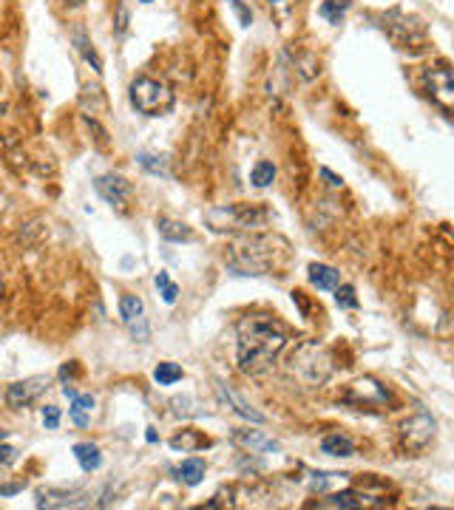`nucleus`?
<instances>
[{
  "label": "nucleus",
  "instance_id": "f257e3e1",
  "mask_svg": "<svg viewBox=\"0 0 454 510\" xmlns=\"http://www.w3.org/2000/svg\"><path fill=\"white\" fill-rule=\"evenodd\" d=\"M284 346H287V332L270 315H247L238 323L236 360L245 374L267 372Z\"/></svg>",
  "mask_w": 454,
  "mask_h": 510
},
{
  "label": "nucleus",
  "instance_id": "f03ea898",
  "mask_svg": "<svg viewBox=\"0 0 454 510\" xmlns=\"http://www.w3.org/2000/svg\"><path fill=\"white\" fill-rule=\"evenodd\" d=\"M128 100L145 116H162L173 108V91L154 77H137L128 88Z\"/></svg>",
  "mask_w": 454,
  "mask_h": 510
},
{
  "label": "nucleus",
  "instance_id": "7ed1b4c3",
  "mask_svg": "<svg viewBox=\"0 0 454 510\" xmlns=\"http://www.w3.org/2000/svg\"><path fill=\"white\" fill-rule=\"evenodd\" d=\"M270 219V213L264 207L256 204H227V207H216L207 213V221L216 233L225 230H256L264 227Z\"/></svg>",
  "mask_w": 454,
  "mask_h": 510
},
{
  "label": "nucleus",
  "instance_id": "20e7f679",
  "mask_svg": "<svg viewBox=\"0 0 454 510\" xmlns=\"http://www.w3.org/2000/svg\"><path fill=\"white\" fill-rule=\"evenodd\" d=\"M290 369L313 385H321L332 372V357L318 343H301L290 357Z\"/></svg>",
  "mask_w": 454,
  "mask_h": 510
},
{
  "label": "nucleus",
  "instance_id": "39448f33",
  "mask_svg": "<svg viewBox=\"0 0 454 510\" xmlns=\"http://www.w3.org/2000/svg\"><path fill=\"white\" fill-rule=\"evenodd\" d=\"M423 82H426V91L429 97L443 108V111H451V102H454V74L448 69V63H435L423 71Z\"/></svg>",
  "mask_w": 454,
  "mask_h": 510
},
{
  "label": "nucleus",
  "instance_id": "423d86ee",
  "mask_svg": "<svg viewBox=\"0 0 454 510\" xmlns=\"http://www.w3.org/2000/svg\"><path fill=\"white\" fill-rule=\"evenodd\" d=\"M435 419L429 414H414L401 423V442L406 451H423L435 437Z\"/></svg>",
  "mask_w": 454,
  "mask_h": 510
},
{
  "label": "nucleus",
  "instance_id": "0eeeda50",
  "mask_svg": "<svg viewBox=\"0 0 454 510\" xmlns=\"http://www.w3.org/2000/svg\"><path fill=\"white\" fill-rule=\"evenodd\" d=\"M344 400L352 403V406H358V408H381V406L389 403V394H386V388H383L378 380L360 377V380H355V383L347 388Z\"/></svg>",
  "mask_w": 454,
  "mask_h": 510
},
{
  "label": "nucleus",
  "instance_id": "6e6552de",
  "mask_svg": "<svg viewBox=\"0 0 454 510\" xmlns=\"http://www.w3.org/2000/svg\"><path fill=\"white\" fill-rule=\"evenodd\" d=\"M51 377L49 374H35V377H26V380H17L6 388V403L9 408H26L32 406L46 388H49Z\"/></svg>",
  "mask_w": 454,
  "mask_h": 510
},
{
  "label": "nucleus",
  "instance_id": "1a4fd4ad",
  "mask_svg": "<svg viewBox=\"0 0 454 510\" xmlns=\"http://www.w3.org/2000/svg\"><path fill=\"white\" fill-rule=\"evenodd\" d=\"M119 318H123V323L128 326V332L134 340L145 343L150 338V329H148V320H145V304L142 298L137 295H123L119 298Z\"/></svg>",
  "mask_w": 454,
  "mask_h": 510
},
{
  "label": "nucleus",
  "instance_id": "9d476101",
  "mask_svg": "<svg viewBox=\"0 0 454 510\" xmlns=\"http://www.w3.org/2000/svg\"><path fill=\"white\" fill-rule=\"evenodd\" d=\"M94 190H97L111 207H116V210H125V207H128V199H131V193H134V188H131L128 179L114 176V173L100 176L97 182H94Z\"/></svg>",
  "mask_w": 454,
  "mask_h": 510
},
{
  "label": "nucleus",
  "instance_id": "9b49d317",
  "mask_svg": "<svg viewBox=\"0 0 454 510\" xmlns=\"http://www.w3.org/2000/svg\"><path fill=\"white\" fill-rule=\"evenodd\" d=\"M216 392L222 394V400H225V403H230V406L236 408V414H238V417L250 419V423H256V426H264V423H267V417H264L261 411H256V408H253V406H250L245 397H241L238 392H233L230 385H225V383H216Z\"/></svg>",
  "mask_w": 454,
  "mask_h": 510
},
{
  "label": "nucleus",
  "instance_id": "f8f14e48",
  "mask_svg": "<svg viewBox=\"0 0 454 510\" xmlns=\"http://www.w3.org/2000/svg\"><path fill=\"white\" fill-rule=\"evenodd\" d=\"M233 439L238 445H245L250 454H276V451H281V445L272 437L261 434V431H233Z\"/></svg>",
  "mask_w": 454,
  "mask_h": 510
},
{
  "label": "nucleus",
  "instance_id": "ddd939ff",
  "mask_svg": "<svg viewBox=\"0 0 454 510\" xmlns=\"http://www.w3.org/2000/svg\"><path fill=\"white\" fill-rule=\"evenodd\" d=\"M310 284L329 292V289H335L341 284V275H338V269H332L326 264H310Z\"/></svg>",
  "mask_w": 454,
  "mask_h": 510
},
{
  "label": "nucleus",
  "instance_id": "4468645a",
  "mask_svg": "<svg viewBox=\"0 0 454 510\" xmlns=\"http://www.w3.org/2000/svg\"><path fill=\"white\" fill-rule=\"evenodd\" d=\"M71 43H74V48L82 54L85 63H88L91 69H94L97 74H103V60H100V54L94 51V46H91V40L85 37L82 28H74V32H71Z\"/></svg>",
  "mask_w": 454,
  "mask_h": 510
},
{
  "label": "nucleus",
  "instance_id": "2eb2a0df",
  "mask_svg": "<svg viewBox=\"0 0 454 510\" xmlns=\"http://www.w3.org/2000/svg\"><path fill=\"white\" fill-rule=\"evenodd\" d=\"M157 230H159V235L165 238V242H191L193 238V230L185 221H173V219H165V216L157 221Z\"/></svg>",
  "mask_w": 454,
  "mask_h": 510
},
{
  "label": "nucleus",
  "instance_id": "dca6fc26",
  "mask_svg": "<svg viewBox=\"0 0 454 510\" xmlns=\"http://www.w3.org/2000/svg\"><path fill=\"white\" fill-rule=\"evenodd\" d=\"M71 451H74V457H77V462H80V468H82L85 473L97 471V468L103 465V454H100L97 445H91V442H77Z\"/></svg>",
  "mask_w": 454,
  "mask_h": 510
},
{
  "label": "nucleus",
  "instance_id": "f3484780",
  "mask_svg": "<svg viewBox=\"0 0 454 510\" xmlns=\"http://www.w3.org/2000/svg\"><path fill=\"white\" fill-rule=\"evenodd\" d=\"M321 451L326 457H352L355 454V442L344 434H329L321 439Z\"/></svg>",
  "mask_w": 454,
  "mask_h": 510
},
{
  "label": "nucleus",
  "instance_id": "a211bd4d",
  "mask_svg": "<svg viewBox=\"0 0 454 510\" xmlns=\"http://www.w3.org/2000/svg\"><path fill=\"white\" fill-rule=\"evenodd\" d=\"M94 397L91 394H77L74 400H71V419H74V426H80V428H85L88 423H91V411H94Z\"/></svg>",
  "mask_w": 454,
  "mask_h": 510
},
{
  "label": "nucleus",
  "instance_id": "6ab92c4d",
  "mask_svg": "<svg viewBox=\"0 0 454 510\" xmlns=\"http://www.w3.org/2000/svg\"><path fill=\"white\" fill-rule=\"evenodd\" d=\"M367 499H369V496H360V493H355V491H344V493L326 496L324 502H318V507H341V510H347V507H363V504H369Z\"/></svg>",
  "mask_w": 454,
  "mask_h": 510
},
{
  "label": "nucleus",
  "instance_id": "aec40b11",
  "mask_svg": "<svg viewBox=\"0 0 454 510\" xmlns=\"http://www.w3.org/2000/svg\"><path fill=\"white\" fill-rule=\"evenodd\" d=\"M176 476H179L185 485H191V488H193V485H199L202 479H204V462H202V459H196V457H191V459H185V462H182V465L176 468Z\"/></svg>",
  "mask_w": 454,
  "mask_h": 510
},
{
  "label": "nucleus",
  "instance_id": "412c9836",
  "mask_svg": "<svg viewBox=\"0 0 454 510\" xmlns=\"http://www.w3.org/2000/svg\"><path fill=\"white\" fill-rule=\"evenodd\" d=\"M202 445H207V439L199 434V431H182V434H176L173 439H171V448L173 451H199Z\"/></svg>",
  "mask_w": 454,
  "mask_h": 510
},
{
  "label": "nucleus",
  "instance_id": "4be33fe9",
  "mask_svg": "<svg viewBox=\"0 0 454 510\" xmlns=\"http://www.w3.org/2000/svg\"><path fill=\"white\" fill-rule=\"evenodd\" d=\"M250 179H253V185H256V188H270L272 182H276V165L267 162V159L256 162V167H253Z\"/></svg>",
  "mask_w": 454,
  "mask_h": 510
},
{
  "label": "nucleus",
  "instance_id": "5701e85b",
  "mask_svg": "<svg viewBox=\"0 0 454 510\" xmlns=\"http://www.w3.org/2000/svg\"><path fill=\"white\" fill-rule=\"evenodd\" d=\"M137 162H139V167L148 170V173H154V176H168V159H165V156H157V154L142 151V154L137 156Z\"/></svg>",
  "mask_w": 454,
  "mask_h": 510
},
{
  "label": "nucleus",
  "instance_id": "b1692460",
  "mask_svg": "<svg viewBox=\"0 0 454 510\" xmlns=\"http://www.w3.org/2000/svg\"><path fill=\"white\" fill-rule=\"evenodd\" d=\"M154 380L159 385H173V383L182 380V366H176V363H159L154 369Z\"/></svg>",
  "mask_w": 454,
  "mask_h": 510
},
{
  "label": "nucleus",
  "instance_id": "393cba45",
  "mask_svg": "<svg viewBox=\"0 0 454 510\" xmlns=\"http://www.w3.org/2000/svg\"><path fill=\"white\" fill-rule=\"evenodd\" d=\"M347 6H349V0H326V3H321V17H326L329 23H341V17H344V12H347Z\"/></svg>",
  "mask_w": 454,
  "mask_h": 510
},
{
  "label": "nucleus",
  "instance_id": "a878e982",
  "mask_svg": "<svg viewBox=\"0 0 454 510\" xmlns=\"http://www.w3.org/2000/svg\"><path fill=\"white\" fill-rule=\"evenodd\" d=\"M157 289H159V295H162V301H165V304H176V298H179V286L171 281V275H168V273H159V275H157Z\"/></svg>",
  "mask_w": 454,
  "mask_h": 510
},
{
  "label": "nucleus",
  "instance_id": "bb28decb",
  "mask_svg": "<svg viewBox=\"0 0 454 510\" xmlns=\"http://www.w3.org/2000/svg\"><path fill=\"white\" fill-rule=\"evenodd\" d=\"M335 301H338V307H347V309H355V307H358L355 289H352L349 284H344V286H335Z\"/></svg>",
  "mask_w": 454,
  "mask_h": 510
},
{
  "label": "nucleus",
  "instance_id": "cd10ccee",
  "mask_svg": "<svg viewBox=\"0 0 454 510\" xmlns=\"http://www.w3.org/2000/svg\"><path fill=\"white\" fill-rule=\"evenodd\" d=\"M225 3H227V6H230L236 15H238L241 26H250V23H253V12H250L245 3H241V0H225Z\"/></svg>",
  "mask_w": 454,
  "mask_h": 510
},
{
  "label": "nucleus",
  "instance_id": "c85d7f7f",
  "mask_svg": "<svg viewBox=\"0 0 454 510\" xmlns=\"http://www.w3.org/2000/svg\"><path fill=\"white\" fill-rule=\"evenodd\" d=\"M40 417H43V426H46L49 431H54V428L60 426V408H57V406H46V408L40 411Z\"/></svg>",
  "mask_w": 454,
  "mask_h": 510
},
{
  "label": "nucleus",
  "instance_id": "c756f323",
  "mask_svg": "<svg viewBox=\"0 0 454 510\" xmlns=\"http://www.w3.org/2000/svg\"><path fill=\"white\" fill-rule=\"evenodd\" d=\"M335 479V473H313V482H310V488L313 491H318V493H324L326 491V485Z\"/></svg>",
  "mask_w": 454,
  "mask_h": 510
},
{
  "label": "nucleus",
  "instance_id": "7c9ffc66",
  "mask_svg": "<svg viewBox=\"0 0 454 510\" xmlns=\"http://www.w3.org/2000/svg\"><path fill=\"white\" fill-rule=\"evenodd\" d=\"M85 125H88L91 131H94V134H97V145H100V147H105V145H108V134H105V128H103V125L97 122V119H91V116H85Z\"/></svg>",
  "mask_w": 454,
  "mask_h": 510
},
{
  "label": "nucleus",
  "instance_id": "2f4dec72",
  "mask_svg": "<svg viewBox=\"0 0 454 510\" xmlns=\"http://www.w3.org/2000/svg\"><path fill=\"white\" fill-rule=\"evenodd\" d=\"M125 28H128V9H125L123 3H119V9H116V28H114V32H116L119 37H123V35H125Z\"/></svg>",
  "mask_w": 454,
  "mask_h": 510
},
{
  "label": "nucleus",
  "instance_id": "473e14b6",
  "mask_svg": "<svg viewBox=\"0 0 454 510\" xmlns=\"http://www.w3.org/2000/svg\"><path fill=\"white\" fill-rule=\"evenodd\" d=\"M15 459H17V448L0 442V465H12Z\"/></svg>",
  "mask_w": 454,
  "mask_h": 510
},
{
  "label": "nucleus",
  "instance_id": "72a5a7b5",
  "mask_svg": "<svg viewBox=\"0 0 454 510\" xmlns=\"http://www.w3.org/2000/svg\"><path fill=\"white\" fill-rule=\"evenodd\" d=\"M318 173H321V179H326V185H329V188H341V185H344V179H341V176H335L329 167H321Z\"/></svg>",
  "mask_w": 454,
  "mask_h": 510
},
{
  "label": "nucleus",
  "instance_id": "f704fd0d",
  "mask_svg": "<svg viewBox=\"0 0 454 510\" xmlns=\"http://www.w3.org/2000/svg\"><path fill=\"white\" fill-rule=\"evenodd\" d=\"M20 493V485H0V496H15Z\"/></svg>",
  "mask_w": 454,
  "mask_h": 510
},
{
  "label": "nucleus",
  "instance_id": "c9c22d12",
  "mask_svg": "<svg viewBox=\"0 0 454 510\" xmlns=\"http://www.w3.org/2000/svg\"><path fill=\"white\" fill-rule=\"evenodd\" d=\"M71 374H77V366L74 363H66L63 369H60V377H63V380H69Z\"/></svg>",
  "mask_w": 454,
  "mask_h": 510
},
{
  "label": "nucleus",
  "instance_id": "e433bc0d",
  "mask_svg": "<svg viewBox=\"0 0 454 510\" xmlns=\"http://www.w3.org/2000/svg\"><path fill=\"white\" fill-rule=\"evenodd\" d=\"M63 397H69V400H74V397H77V392H74V385H69V383L63 385Z\"/></svg>",
  "mask_w": 454,
  "mask_h": 510
},
{
  "label": "nucleus",
  "instance_id": "4c0bfd02",
  "mask_svg": "<svg viewBox=\"0 0 454 510\" xmlns=\"http://www.w3.org/2000/svg\"><path fill=\"white\" fill-rule=\"evenodd\" d=\"M63 3H66L69 9H80V6H82V0H63Z\"/></svg>",
  "mask_w": 454,
  "mask_h": 510
},
{
  "label": "nucleus",
  "instance_id": "58836bf2",
  "mask_svg": "<svg viewBox=\"0 0 454 510\" xmlns=\"http://www.w3.org/2000/svg\"><path fill=\"white\" fill-rule=\"evenodd\" d=\"M3 439H6V431H3V428H0V442H3Z\"/></svg>",
  "mask_w": 454,
  "mask_h": 510
},
{
  "label": "nucleus",
  "instance_id": "ea45409f",
  "mask_svg": "<svg viewBox=\"0 0 454 510\" xmlns=\"http://www.w3.org/2000/svg\"><path fill=\"white\" fill-rule=\"evenodd\" d=\"M139 3H154V0H139Z\"/></svg>",
  "mask_w": 454,
  "mask_h": 510
},
{
  "label": "nucleus",
  "instance_id": "a19ab883",
  "mask_svg": "<svg viewBox=\"0 0 454 510\" xmlns=\"http://www.w3.org/2000/svg\"><path fill=\"white\" fill-rule=\"evenodd\" d=\"M0 289H3V284H0Z\"/></svg>",
  "mask_w": 454,
  "mask_h": 510
}]
</instances>
